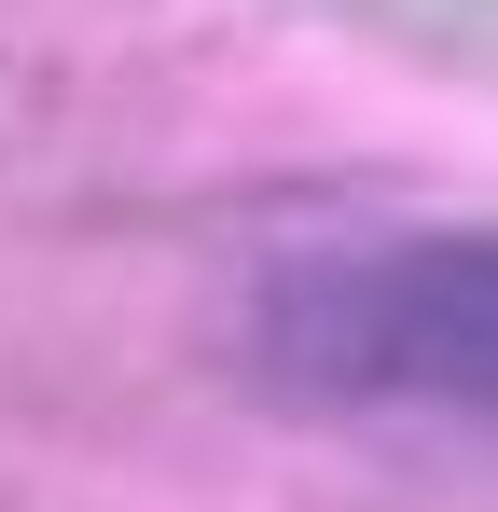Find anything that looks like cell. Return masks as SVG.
Wrapping results in <instances>:
<instances>
[{
	"mask_svg": "<svg viewBox=\"0 0 498 512\" xmlns=\"http://www.w3.org/2000/svg\"><path fill=\"white\" fill-rule=\"evenodd\" d=\"M263 374L346 416L498 429V236H360L263 277Z\"/></svg>",
	"mask_w": 498,
	"mask_h": 512,
	"instance_id": "6da1fadb",
	"label": "cell"
}]
</instances>
